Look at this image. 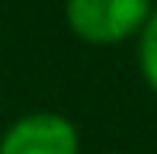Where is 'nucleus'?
Here are the masks:
<instances>
[{"label":"nucleus","mask_w":157,"mask_h":154,"mask_svg":"<svg viewBox=\"0 0 157 154\" xmlns=\"http://www.w3.org/2000/svg\"><path fill=\"white\" fill-rule=\"evenodd\" d=\"M138 58H141V71H144L147 83H151L154 93H157V13L151 16V23L144 26V32H141V52H138Z\"/></svg>","instance_id":"obj_3"},{"label":"nucleus","mask_w":157,"mask_h":154,"mask_svg":"<svg viewBox=\"0 0 157 154\" xmlns=\"http://www.w3.org/2000/svg\"><path fill=\"white\" fill-rule=\"evenodd\" d=\"M151 0H67V26L83 42L109 45L144 26Z\"/></svg>","instance_id":"obj_1"},{"label":"nucleus","mask_w":157,"mask_h":154,"mask_svg":"<svg viewBox=\"0 0 157 154\" xmlns=\"http://www.w3.org/2000/svg\"><path fill=\"white\" fill-rule=\"evenodd\" d=\"M0 154H77V129L55 113L26 116L6 129Z\"/></svg>","instance_id":"obj_2"}]
</instances>
